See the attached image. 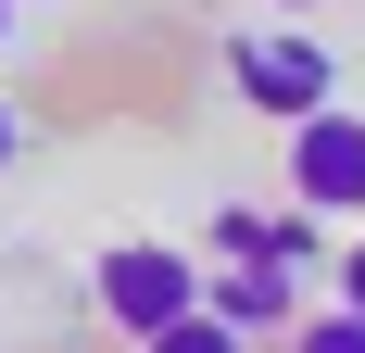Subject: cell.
<instances>
[{"label": "cell", "instance_id": "ba28073f", "mask_svg": "<svg viewBox=\"0 0 365 353\" xmlns=\"http://www.w3.org/2000/svg\"><path fill=\"white\" fill-rule=\"evenodd\" d=\"M215 252H227V265H252V252H264V214H252V202H227V214H215Z\"/></svg>", "mask_w": 365, "mask_h": 353}, {"label": "cell", "instance_id": "277c9868", "mask_svg": "<svg viewBox=\"0 0 365 353\" xmlns=\"http://www.w3.org/2000/svg\"><path fill=\"white\" fill-rule=\"evenodd\" d=\"M202 303H215L240 341H290V328H302V303H290V265H227Z\"/></svg>", "mask_w": 365, "mask_h": 353}, {"label": "cell", "instance_id": "30bf717a", "mask_svg": "<svg viewBox=\"0 0 365 353\" xmlns=\"http://www.w3.org/2000/svg\"><path fill=\"white\" fill-rule=\"evenodd\" d=\"M13 151H26V114H13V101H0V176H13Z\"/></svg>", "mask_w": 365, "mask_h": 353}, {"label": "cell", "instance_id": "8fae6325", "mask_svg": "<svg viewBox=\"0 0 365 353\" xmlns=\"http://www.w3.org/2000/svg\"><path fill=\"white\" fill-rule=\"evenodd\" d=\"M277 13H328V0H277Z\"/></svg>", "mask_w": 365, "mask_h": 353}, {"label": "cell", "instance_id": "3957f363", "mask_svg": "<svg viewBox=\"0 0 365 353\" xmlns=\"http://www.w3.org/2000/svg\"><path fill=\"white\" fill-rule=\"evenodd\" d=\"M290 202L302 214H365V114H302L290 126Z\"/></svg>", "mask_w": 365, "mask_h": 353}, {"label": "cell", "instance_id": "52a82bcc", "mask_svg": "<svg viewBox=\"0 0 365 353\" xmlns=\"http://www.w3.org/2000/svg\"><path fill=\"white\" fill-rule=\"evenodd\" d=\"M290 353H365V316H353V303H340V316H302Z\"/></svg>", "mask_w": 365, "mask_h": 353}, {"label": "cell", "instance_id": "7a4b0ae2", "mask_svg": "<svg viewBox=\"0 0 365 353\" xmlns=\"http://www.w3.org/2000/svg\"><path fill=\"white\" fill-rule=\"evenodd\" d=\"M227 89H240L252 114H290V126H302V114H328V51L252 26V38H227Z\"/></svg>", "mask_w": 365, "mask_h": 353}, {"label": "cell", "instance_id": "9c48e42d", "mask_svg": "<svg viewBox=\"0 0 365 353\" xmlns=\"http://www.w3.org/2000/svg\"><path fill=\"white\" fill-rule=\"evenodd\" d=\"M340 303L365 316V240H340Z\"/></svg>", "mask_w": 365, "mask_h": 353}, {"label": "cell", "instance_id": "7c38bea8", "mask_svg": "<svg viewBox=\"0 0 365 353\" xmlns=\"http://www.w3.org/2000/svg\"><path fill=\"white\" fill-rule=\"evenodd\" d=\"M0 51H13V0H0Z\"/></svg>", "mask_w": 365, "mask_h": 353}, {"label": "cell", "instance_id": "6da1fadb", "mask_svg": "<svg viewBox=\"0 0 365 353\" xmlns=\"http://www.w3.org/2000/svg\"><path fill=\"white\" fill-rule=\"evenodd\" d=\"M88 303H101L126 341H151V328H177L189 303H202V265H189L177 240H113L101 278H88Z\"/></svg>", "mask_w": 365, "mask_h": 353}, {"label": "cell", "instance_id": "5b68a950", "mask_svg": "<svg viewBox=\"0 0 365 353\" xmlns=\"http://www.w3.org/2000/svg\"><path fill=\"white\" fill-rule=\"evenodd\" d=\"M139 353H252V341H240V328H227L215 303H189V316H177V328H151Z\"/></svg>", "mask_w": 365, "mask_h": 353}, {"label": "cell", "instance_id": "8992f818", "mask_svg": "<svg viewBox=\"0 0 365 353\" xmlns=\"http://www.w3.org/2000/svg\"><path fill=\"white\" fill-rule=\"evenodd\" d=\"M252 265H290V278H302V265H315V214H264V252H252Z\"/></svg>", "mask_w": 365, "mask_h": 353}]
</instances>
